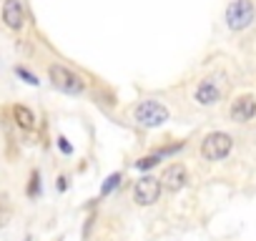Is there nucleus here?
Segmentation results:
<instances>
[{"label": "nucleus", "mask_w": 256, "mask_h": 241, "mask_svg": "<svg viewBox=\"0 0 256 241\" xmlns=\"http://www.w3.org/2000/svg\"><path fill=\"white\" fill-rule=\"evenodd\" d=\"M134 118L144 128H156V126H164L168 120V108L158 100H141L134 108Z\"/></svg>", "instance_id": "obj_1"}, {"label": "nucleus", "mask_w": 256, "mask_h": 241, "mask_svg": "<svg viewBox=\"0 0 256 241\" xmlns=\"http://www.w3.org/2000/svg\"><path fill=\"white\" fill-rule=\"evenodd\" d=\"M48 78H50V83H53L58 90H63V93L78 96V93H83V90H86L83 78H80V76H76L73 70H68L66 66L53 63V66L48 68Z\"/></svg>", "instance_id": "obj_2"}, {"label": "nucleus", "mask_w": 256, "mask_h": 241, "mask_svg": "<svg viewBox=\"0 0 256 241\" xmlns=\"http://www.w3.org/2000/svg\"><path fill=\"white\" fill-rule=\"evenodd\" d=\"M254 16H256V8L251 0H231L228 8H226V23L231 30H246L251 23H254Z\"/></svg>", "instance_id": "obj_3"}, {"label": "nucleus", "mask_w": 256, "mask_h": 241, "mask_svg": "<svg viewBox=\"0 0 256 241\" xmlns=\"http://www.w3.org/2000/svg\"><path fill=\"white\" fill-rule=\"evenodd\" d=\"M231 146H234V138L224 131H216V134H208L201 144V154L206 161H221L231 154Z\"/></svg>", "instance_id": "obj_4"}, {"label": "nucleus", "mask_w": 256, "mask_h": 241, "mask_svg": "<svg viewBox=\"0 0 256 241\" xmlns=\"http://www.w3.org/2000/svg\"><path fill=\"white\" fill-rule=\"evenodd\" d=\"M161 178H156V176H144L141 181H136V186H134V201L138 204V206H151V204H156L158 201V196H161Z\"/></svg>", "instance_id": "obj_5"}, {"label": "nucleus", "mask_w": 256, "mask_h": 241, "mask_svg": "<svg viewBox=\"0 0 256 241\" xmlns=\"http://www.w3.org/2000/svg\"><path fill=\"white\" fill-rule=\"evenodd\" d=\"M221 96H224V88H221L218 78H214V76L204 78L196 88V103L198 106H214V103L221 100Z\"/></svg>", "instance_id": "obj_6"}, {"label": "nucleus", "mask_w": 256, "mask_h": 241, "mask_svg": "<svg viewBox=\"0 0 256 241\" xmlns=\"http://www.w3.org/2000/svg\"><path fill=\"white\" fill-rule=\"evenodd\" d=\"M186 181H188V174H186V166H181V164H171L161 176V186L171 194L181 191L186 186Z\"/></svg>", "instance_id": "obj_7"}, {"label": "nucleus", "mask_w": 256, "mask_h": 241, "mask_svg": "<svg viewBox=\"0 0 256 241\" xmlns=\"http://www.w3.org/2000/svg\"><path fill=\"white\" fill-rule=\"evenodd\" d=\"M3 23L10 30H20L26 26V8L20 0H6L3 3Z\"/></svg>", "instance_id": "obj_8"}, {"label": "nucleus", "mask_w": 256, "mask_h": 241, "mask_svg": "<svg viewBox=\"0 0 256 241\" xmlns=\"http://www.w3.org/2000/svg\"><path fill=\"white\" fill-rule=\"evenodd\" d=\"M231 118L238 120V124H248V120L256 116V98L254 96H241L231 103Z\"/></svg>", "instance_id": "obj_9"}, {"label": "nucleus", "mask_w": 256, "mask_h": 241, "mask_svg": "<svg viewBox=\"0 0 256 241\" xmlns=\"http://www.w3.org/2000/svg\"><path fill=\"white\" fill-rule=\"evenodd\" d=\"M13 118H16V124L23 131H33L36 128V113L28 106H13Z\"/></svg>", "instance_id": "obj_10"}, {"label": "nucleus", "mask_w": 256, "mask_h": 241, "mask_svg": "<svg viewBox=\"0 0 256 241\" xmlns=\"http://www.w3.org/2000/svg\"><path fill=\"white\" fill-rule=\"evenodd\" d=\"M158 161H161V156H158V154H151V156H144V158H138V161H136V168L146 171V168H154Z\"/></svg>", "instance_id": "obj_11"}, {"label": "nucleus", "mask_w": 256, "mask_h": 241, "mask_svg": "<svg viewBox=\"0 0 256 241\" xmlns=\"http://www.w3.org/2000/svg\"><path fill=\"white\" fill-rule=\"evenodd\" d=\"M38 194H40V174L33 171V174H30V184H28V196L33 198V196H38Z\"/></svg>", "instance_id": "obj_12"}, {"label": "nucleus", "mask_w": 256, "mask_h": 241, "mask_svg": "<svg viewBox=\"0 0 256 241\" xmlns=\"http://www.w3.org/2000/svg\"><path fill=\"white\" fill-rule=\"evenodd\" d=\"M16 73H18V76H20V78H23V80H26L28 86H38V83H40V80H38V78H36L33 73H28V70H26L23 66H18V68H16Z\"/></svg>", "instance_id": "obj_13"}, {"label": "nucleus", "mask_w": 256, "mask_h": 241, "mask_svg": "<svg viewBox=\"0 0 256 241\" xmlns=\"http://www.w3.org/2000/svg\"><path fill=\"white\" fill-rule=\"evenodd\" d=\"M120 184V174H113V176H108L106 178V184H103V194H110L116 186Z\"/></svg>", "instance_id": "obj_14"}, {"label": "nucleus", "mask_w": 256, "mask_h": 241, "mask_svg": "<svg viewBox=\"0 0 256 241\" xmlns=\"http://www.w3.org/2000/svg\"><path fill=\"white\" fill-rule=\"evenodd\" d=\"M58 146H60V151H63V154H73V146L68 144V138H63V136H60V138H58Z\"/></svg>", "instance_id": "obj_15"}, {"label": "nucleus", "mask_w": 256, "mask_h": 241, "mask_svg": "<svg viewBox=\"0 0 256 241\" xmlns=\"http://www.w3.org/2000/svg\"><path fill=\"white\" fill-rule=\"evenodd\" d=\"M26 241H30V236H28V238H26Z\"/></svg>", "instance_id": "obj_16"}]
</instances>
